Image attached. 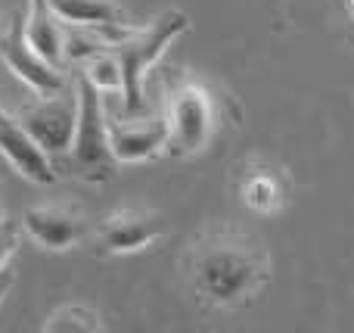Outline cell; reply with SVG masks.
Listing matches in <instances>:
<instances>
[{
	"label": "cell",
	"instance_id": "obj_4",
	"mask_svg": "<svg viewBox=\"0 0 354 333\" xmlns=\"http://www.w3.org/2000/svg\"><path fill=\"white\" fill-rule=\"evenodd\" d=\"M165 122H168V137H165L168 156L183 159V156L202 153L214 141V131H218V103H214V93L202 81L180 78L168 91Z\"/></svg>",
	"mask_w": 354,
	"mask_h": 333
},
{
	"label": "cell",
	"instance_id": "obj_9",
	"mask_svg": "<svg viewBox=\"0 0 354 333\" xmlns=\"http://www.w3.org/2000/svg\"><path fill=\"white\" fill-rule=\"evenodd\" d=\"M0 153L6 156V162L19 168L28 181L35 184H53L56 181V168L50 162V156L44 153L41 147L35 143V137L19 125L16 116L3 112L0 116Z\"/></svg>",
	"mask_w": 354,
	"mask_h": 333
},
{
	"label": "cell",
	"instance_id": "obj_5",
	"mask_svg": "<svg viewBox=\"0 0 354 333\" xmlns=\"http://www.w3.org/2000/svg\"><path fill=\"white\" fill-rule=\"evenodd\" d=\"M19 125L35 137V143L47 156L68 153L75 137V122H78V93H47L37 103H28L19 109Z\"/></svg>",
	"mask_w": 354,
	"mask_h": 333
},
{
	"label": "cell",
	"instance_id": "obj_15",
	"mask_svg": "<svg viewBox=\"0 0 354 333\" xmlns=\"http://www.w3.org/2000/svg\"><path fill=\"white\" fill-rule=\"evenodd\" d=\"M84 75L100 87V91H109V87H122V72H118V62L112 60L109 50H97L93 56H87V69Z\"/></svg>",
	"mask_w": 354,
	"mask_h": 333
},
{
	"label": "cell",
	"instance_id": "obj_1",
	"mask_svg": "<svg viewBox=\"0 0 354 333\" xmlns=\"http://www.w3.org/2000/svg\"><path fill=\"white\" fill-rule=\"evenodd\" d=\"M189 278L199 296L214 305H243L270 278L264 249L245 234H208L189 255Z\"/></svg>",
	"mask_w": 354,
	"mask_h": 333
},
{
	"label": "cell",
	"instance_id": "obj_11",
	"mask_svg": "<svg viewBox=\"0 0 354 333\" xmlns=\"http://www.w3.org/2000/svg\"><path fill=\"white\" fill-rule=\"evenodd\" d=\"M50 6L59 16V22L91 28L103 41H115L131 31L128 16L115 0H50Z\"/></svg>",
	"mask_w": 354,
	"mask_h": 333
},
{
	"label": "cell",
	"instance_id": "obj_18",
	"mask_svg": "<svg viewBox=\"0 0 354 333\" xmlns=\"http://www.w3.org/2000/svg\"><path fill=\"white\" fill-rule=\"evenodd\" d=\"M3 112H6V109H3V106H0V116H3Z\"/></svg>",
	"mask_w": 354,
	"mask_h": 333
},
{
	"label": "cell",
	"instance_id": "obj_17",
	"mask_svg": "<svg viewBox=\"0 0 354 333\" xmlns=\"http://www.w3.org/2000/svg\"><path fill=\"white\" fill-rule=\"evenodd\" d=\"M12 284H16V274L3 265V268H0V303H3V296L12 290Z\"/></svg>",
	"mask_w": 354,
	"mask_h": 333
},
{
	"label": "cell",
	"instance_id": "obj_13",
	"mask_svg": "<svg viewBox=\"0 0 354 333\" xmlns=\"http://www.w3.org/2000/svg\"><path fill=\"white\" fill-rule=\"evenodd\" d=\"M239 197L249 209L261 215H274L286 206V178L280 168H270L264 162L245 165L239 174Z\"/></svg>",
	"mask_w": 354,
	"mask_h": 333
},
{
	"label": "cell",
	"instance_id": "obj_7",
	"mask_svg": "<svg viewBox=\"0 0 354 333\" xmlns=\"http://www.w3.org/2000/svg\"><path fill=\"white\" fill-rule=\"evenodd\" d=\"M162 231H165V222L156 212L122 209L100 222L97 240L106 253H137V249H147L156 237H162Z\"/></svg>",
	"mask_w": 354,
	"mask_h": 333
},
{
	"label": "cell",
	"instance_id": "obj_8",
	"mask_svg": "<svg viewBox=\"0 0 354 333\" xmlns=\"http://www.w3.org/2000/svg\"><path fill=\"white\" fill-rule=\"evenodd\" d=\"M168 122L165 116L156 118H124V122H109V147L115 162H143L153 159L165 150Z\"/></svg>",
	"mask_w": 354,
	"mask_h": 333
},
{
	"label": "cell",
	"instance_id": "obj_6",
	"mask_svg": "<svg viewBox=\"0 0 354 333\" xmlns=\"http://www.w3.org/2000/svg\"><path fill=\"white\" fill-rule=\"evenodd\" d=\"M0 60L6 62L16 78H22L37 97H47V93H59L66 87L62 72L56 66H50L41 53H35L28 41H25V25L22 19L12 22V28L6 35H0Z\"/></svg>",
	"mask_w": 354,
	"mask_h": 333
},
{
	"label": "cell",
	"instance_id": "obj_16",
	"mask_svg": "<svg viewBox=\"0 0 354 333\" xmlns=\"http://www.w3.org/2000/svg\"><path fill=\"white\" fill-rule=\"evenodd\" d=\"M16 246H19V234L12 231V224L0 222V268L6 265V259H10L12 253H16Z\"/></svg>",
	"mask_w": 354,
	"mask_h": 333
},
{
	"label": "cell",
	"instance_id": "obj_12",
	"mask_svg": "<svg viewBox=\"0 0 354 333\" xmlns=\"http://www.w3.org/2000/svg\"><path fill=\"white\" fill-rule=\"evenodd\" d=\"M22 25L25 41L35 47V53H41L50 66L59 69L66 62V31L50 0H28V16L22 19Z\"/></svg>",
	"mask_w": 354,
	"mask_h": 333
},
{
	"label": "cell",
	"instance_id": "obj_3",
	"mask_svg": "<svg viewBox=\"0 0 354 333\" xmlns=\"http://www.w3.org/2000/svg\"><path fill=\"white\" fill-rule=\"evenodd\" d=\"M78 122H75V137L68 147V168L81 181L103 184L115 174V156L109 147V122L103 116V91L87 78L78 75Z\"/></svg>",
	"mask_w": 354,
	"mask_h": 333
},
{
	"label": "cell",
	"instance_id": "obj_2",
	"mask_svg": "<svg viewBox=\"0 0 354 333\" xmlns=\"http://www.w3.org/2000/svg\"><path fill=\"white\" fill-rule=\"evenodd\" d=\"M187 28H189L187 12L168 10L156 22H149L143 31H128V35L115 37V41H106V50L112 53V60L118 62V72H122V97L128 116H137L143 109V81H147L149 66Z\"/></svg>",
	"mask_w": 354,
	"mask_h": 333
},
{
	"label": "cell",
	"instance_id": "obj_14",
	"mask_svg": "<svg viewBox=\"0 0 354 333\" xmlns=\"http://www.w3.org/2000/svg\"><path fill=\"white\" fill-rule=\"evenodd\" d=\"M44 330L47 333H93L100 330V315L93 309H87V305H66V309L53 312V315L47 318V324H44Z\"/></svg>",
	"mask_w": 354,
	"mask_h": 333
},
{
	"label": "cell",
	"instance_id": "obj_10",
	"mask_svg": "<svg viewBox=\"0 0 354 333\" xmlns=\"http://www.w3.org/2000/svg\"><path fill=\"white\" fill-rule=\"evenodd\" d=\"M22 228L28 231L31 240L41 243L50 253L72 249L84 237L81 215H75L72 209H62V206H31L22 215Z\"/></svg>",
	"mask_w": 354,
	"mask_h": 333
}]
</instances>
